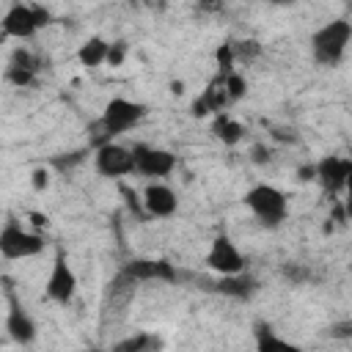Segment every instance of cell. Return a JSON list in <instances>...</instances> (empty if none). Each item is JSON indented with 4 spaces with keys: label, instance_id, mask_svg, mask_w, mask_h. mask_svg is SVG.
<instances>
[{
    "label": "cell",
    "instance_id": "6da1fadb",
    "mask_svg": "<svg viewBox=\"0 0 352 352\" xmlns=\"http://www.w3.org/2000/svg\"><path fill=\"white\" fill-rule=\"evenodd\" d=\"M349 41H352V22L344 19V16L330 19L319 30H314V36H311V55H314V60L319 66H338Z\"/></svg>",
    "mask_w": 352,
    "mask_h": 352
},
{
    "label": "cell",
    "instance_id": "7a4b0ae2",
    "mask_svg": "<svg viewBox=\"0 0 352 352\" xmlns=\"http://www.w3.org/2000/svg\"><path fill=\"white\" fill-rule=\"evenodd\" d=\"M245 206L264 228H278L289 214V201L275 184H256L245 192Z\"/></svg>",
    "mask_w": 352,
    "mask_h": 352
},
{
    "label": "cell",
    "instance_id": "3957f363",
    "mask_svg": "<svg viewBox=\"0 0 352 352\" xmlns=\"http://www.w3.org/2000/svg\"><path fill=\"white\" fill-rule=\"evenodd\" d=\"M143 116H146V104L132 102V99H124V96L110 99L104 104L102 118L96 121V129H99V138L96 140H99V146H104V143H110V138L132 129Z\"/></svg>",
    "mask_w": 352,
    "mask_h": 352
},
{
    "label": "cell",
    "instance_id": "277c9868",
    "mask_svg": "<svg viewBox=\"0 0 352 352\" xmlns=\"http://www.w3.org/2000/svg\"><path fill=\"white\" fill-rule=\"evenodd\" d=\"M44 250V236L8 220L0 231V253L6 258H30Z\"/></svg>",
    "mask_w": 352,
    "mask_h": 352
},
{
    "label": "cell",
    "instance_id": "5b68a950",
    "mask_svg": "<svg viewBox=\"0 0 352 352\" xmlns=\"http://www.w3.org/2000/svg\"><path fill=\"white\" fill-rule=\"evenodd\" d=\"M44 294H47V300H52L58 305H69L77 294V275H74L72 264L66 261L63 250H58L52 258V267H50V275L44 283Z\"/></svg>",
    "mask_w": 352,
    "mask_h": 352
},
{
    "label": "cell",
    "instance_id": "8992f818",
    "mask_svg": "<svg viewBox=\"0 0 352 352\" xmlns=\"http://www.w3.org/2000/svg\"><path fill=\"white\" fill-rule=\"evenodd\" d=\"M94 165L102 176L107 179H121V176H129L135 173V151L121 146V143H104L96 148L94 154Z\"/></svg>",
    "mask_w": 352,
    "mask_h": 352
},
{
    "label": "cell",
    "instance_id": "52a82bcc",
    "mask_svg": "<svg viewBox=\"0 0 352 352\" xmlns=\"http://www.w3.org/2000/svg\"><path fill=\"white\" fill-rule=\"evenodd\" d=\"M206 267L217 275H239V272H245V256L234 245L231 236L220 234L212 239V245L206 250Z\"/></svg>",
    "mask_w": 352,
    "mask_h": 352
},
{
    "label": "cell",
    "instance_id": "ba28073f",
    "mask_svg": "<svg viewBox=\"0 0 352 352\" xmlns=\"http://www.w3.org/2000/svg\"><path fill=\"white\" fill-rule=\"evenodd\" d=\"M132 151H135V173H140V176L162 179V176L173 173V168H176V157L165 148L138 143V146H132Z\"/></svg>",
    "mask_w": 352,
    "mask_h": 352
},
{
    "label": "cell",
    "instance_id": "9c48e42d",
    "mask_svg": "<svg viewBox=\"0 0 352 352\" xmlns=\"http://www.w3.org/2000/svg\"><path fill=\"white\" fill-rule=\"evenodd\" d=\"M135 278H129L124 270H118V275L107 283V289H104V302H102V322H107V316L110 319H118V316H124V311L129 308V302H132V297H135Z\"/></svg>",
    "mask_w": 352,
    "mask_h": 352
},
{
    "label": "cell",
    "instance_id": "30bf717a",
    "mask_svg": "<svg viewBox=\"0 0 352 352\" xmlns=\"http://www.w3.org/2000/svg\"><path fill=\"white\" fill-rule=\"evenodd\" d=\"M129 278L138 283L143 280H162V283H179V270L168 258H132L121 267Z\"/></svg>",
    "mask_w": 352,
    "mask_h": 352
},
{
    "label": "cell",
    "instance_id": "8fae6325",
    "mask_svg": "<svg viewBox=\"0 0 352 352\" xmlns=\"http://www.w3.org/2000/svg\"><path fill=\"white\" fill-rule=\"evenodd\" d=\"M38 19L33 11V3H11L3 14V36L11 38H33L38 33Z\"/></svg>",
    "mask_w": 352,
    "mask_h": 352
},
{
    "label": "cell",
    "instance_id": "7c38bea8",
    "mask_svg": "<svg viewBox=\"0 0 352 352\" xmlns=\"http://www.w3.org/2000/svg\"><path fill=\"white\" fill-rule=\"evenodd\" d=\"M346 173H349V157H338V154H327L316 162V182L330 192L338 195L346 187Z\"/></svg>",
    "mask_w": 352,
    "mask_h": 352
},
{
    "label": "cell",
    "instance_id": "4fadbf2b",
    "mask_svg": "<svg viewBox=\"0 0 352 352\" xmlns=\"http://www.w3.org/2000/svg\"><path fill=\"white\" fill-rule=\"evenodd\" d=\"M140 201H143V214H148V217H170V214H176V209H179L176 192H173L168 184H162V182L146 184Z\"/></svg>",
    "mask_w": 352,
    "mask_h": 352
},
{
    "label": "cell",
    "instance_id": "5bb4252c",
    "mask_svg": "<svg viewBox=\"0 0 352 352\" xmlns=\"http://www.w3.org/2000/svg\"><path fill=\"white\" fill-rule=\"evenodd\" d=\"M6 333L16 344H30L36 338V322L30 319L28 311H22V305L14 297H11V305H8V314H6Z\"/></svg>",
    "mask_w": 352,
    "mask_h": 352
},
{
    "label": "cell",
    "instance_id": "9a60e30c",
    "mask_svg": "<svg viewBox=\"0 0 352 352\" xmlns=\"http://www.w3.org/2000/svg\"><path fill=\"white\" fill-rule=\"evenodd\" d=\"M206 289H212V292H217V294H226V297L248 300V297H253V294L258 292V283H256L250 275L239 272V275H220L217 280L206 283Z\"/></svg>",
    "mask_w": 352,
    "mask_h": 352
},
{
    "label": "cell",
    "instance_id": "2e32d148",
    "mask_svg": "<svg viewBox=\"0 0 352 352\" xmlns=\"http://www.w3.org/2000/svg\"><path fill=\"white\" fill-rule=\"evenodd\" d=\"M107 52H110V41H104L102 36H91L88 41L80 44L77 50V60L88 69H96L102 63H107Z\"/></svg>",
    "mask_w": 352,
    "mask_h": 352
},
{
    "label": "cell",
    "instance_id": "e0dca14e",
    "mask_svg": "<svg viewBox=\"0 0 352 352\" xmlns=\"http://www.w3.org/2000/svg\"><path fill=\"white\" fill-rule=\"evenodd\" d=\"M256 352H300V346L280 338L278 333H272L270 324H258L256 327Z\"/></svg>",
    "mask_w": 352,
    "mask_h": 352
},
{
    "label": "cell",
    "instance_id": "ac0fdd59",
    "mask_svg": "<svg viewBox=\"0 0 352 352\" xmlns=\"http://www.w3.org/2000/svg\"><path fill=\"white\" fill-rule=\"evenodd\" d=\"M214 135L220 138V143H226V146H236V143L245 138V126H242L239 121L228 118V116H220V118L214 121Z\"/></svg>",
    "mask_w": 352,
    "mask_h": 352
},
{
    "label": "cell",
    "instance_id": "d6986e66",
    "mask_svg": "<svg viewBox=\"0 0 352 352\" xmlns=\"http://www.w3.org/2000/svg\"><path fill=\"white\" fill-rule=\"evenodd\" d=\"M223 88H226V96H228V102H236V99H242L245 94H248V80L242 77V72H228L226 77H223Z\"/></svg>",
    "mask_w": 352,
    "mask_h": 352
},
{
    "label": "cell",
    "instance_id": "ffe728a7",
    "mask_svg": "<svg viewBox=\"0 0 352 352\" xmlns=\"http://www.w3.org/2000/svg\"><path fill=\"white\" fill-rule=\"evenodd\" d=\"M231 50H234V60L239 63H248V60H253L258 52H261V47H258V41H253V38H245V41H231Z\"/></svg>",
    "mask_w": 352,
    "mask_h": 352
},
{
    "label": "cell",
    "instance_id": "44dd1931",
    "mask_svg": "<svg viewBox=\"0 0 352 352\" xmlns=\"http://www.w3.org/2000/svg\"><path fill=\"white\" fill-rule=\"evenodd\" d=\"M6 80L14 82L16 88H28L36 82V72H28V69H19V66H6Z\"/></svg>",
    "mask_w": 352,
    "mask_h": 352
},
{
    "label": "cell",
    "instance_id": "7402d4cb",
    "mask_svg": "<svg viewBox=\"0 0 352 352\" xmlns=\"http://www.w3.org/2000/svg\"><path fill=\"white\" fill-rule=\"evenodd\" d=\"M126 52H129V47H126V41H110V52H107V63L110 66H121L124 63V58H126Z\"/></svg>",
    "mask_w": 352,
    "mask_h": 352
},
{
    "label": "cell",
    "instance_id": "603a6c76",
    "mask_svg": "<svg viewBox=\"0 0 352 352\" xmlns=\"http://www.w3.org/2000/svg\"><path fill=\"white\" fill-rule=\"evenodd\" d=\"M250 160H253L256 165H267V162L272 160V151H270L267 146H261V143H256V146L250 148Z\"/></svg>",
    "mask_w": 352,
    "mask_h": 352
},
{
    "label": "cell",
    "instance_id": "cb8c5ba5",
    "mask_svg": "<svg viewBox=\"0 0 352 352\" xmlns=\"http://www.w3.org/2000/svg\"><path fill=\"white\" fill-rule=\"evenodd\" d=\"M30 184H33V190H47L50 187V173L44 170V168H36L33 173H30Z\"/></svg>",
    "mask_w": 352,
    "mask_h": 352
},
{
    "label": "cell",
    "instance_id": "d4e9b609",
    "mask_svg": "<svg viewBox=\"0 0 352 352\" xmlns=\"http://www.w3.org/2000/svg\"><path fill=\"white\" fill-rule=\"evenodd\" d=\"M327 333H330L333 338H349V336H352V322H338V324H333Z\"/></svg>",
    "mask_w": 352,
    "mask_h": 352
},
{
    "label": "cell",
    "instance_id": "484cf974",
    "mask_svg": "<svg viewBox=\"0 0 352 352\" xmlns=\"http://www.w3.org/2000/svg\"><path fill=\"white\" fill-rule=\"evenodd\" d=\"M297 179L300 182H314L316 179V165H300L297 168Z\"/></svg>",
    "mask_w": 352,
    "mask_h": 352
},
{
    "label": "cell",
    "instance_id": "4316f807",
    "mask_svg": "<svg viewBox=\"0 0 352 352\" xmlns=\"http://www.w3.org/2000/svg\"><path fill=\"white\" fill-rule=\"evenodd\" d=\"M344 192H346V201H352V157H349V173H346V187H344Z\"/></svg>",
    "mask_w": 352,
    "mask_h": 352
},
{
    "label": "cell",
    "instance_id": "83f0119b",
    "mask_svg": "<svg viewBox=\"0 0 352 352\" xmlns=\"http://www.w3.org/2000/svg\"><path fill=\"white\" fill-rule=\"evenodd\" d=\"M30 220H33V226H47V217H44V214H38V212H33V214H30Z\"/></svg>",
    "mask_w": 352,
    "mask_h": 352
},
{
    "label": "cell",
    "instance_id": "f1b7e54d",
    "mask_svg": "<svg viewBox=\"0 0 352 352\" xmlns=\"http://www.w3.org/2000/svg\"><path fill=\"white\" fill-rule=\"evenodd\" d=\"M170 91H173V94H182V91H184V82H182V80H173V82H170Z\"/></svg>",
    "mask_w": 352,
    "mask_h": 352
},
{
    "label": "cell",
    "instance_id": "f546056e",
    "mask_svg": "<svg viewBox=\"0 0 352 352\" xmlns=\"http://www.w3.org/2000/svg\"><path fill=\"white\" fill-rule=\"evenodd\" d=\"M154 349H157V344H154V346H148V349H143V352H154Z\"/></svg>",
    "mask_w": 352,
    "mask_h": 352
},
{
    "label": "cell",
    "instance_id": "4dcf8cb0",
    "mask_svg": "<svg viewBox=\"0 0 352 352\" xmlns=\"http://www.w3.org/2000/svg\"><path fill=\"white\" fill-rule=\"evenodd\" d=\"M349 226H352V223H349Z\"/></svg>",
    "mask_w": 352,
    "mask_h": 352
}]
</instances>
